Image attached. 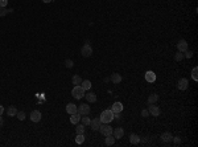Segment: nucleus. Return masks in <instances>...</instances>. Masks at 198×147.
<instances>
[{
    "instance_id": "0eeeda50",
    "label": "nucleus",
    "mask_w": 198,
    "mask_h": 147,
    "mask_svg": "<svg viewBox=\"0 0 198 147\" xmlns=\"http://www.w3.org/2000/svg\"><path fill=\"white\" fill-rule=\"evenodd\" d=\"M148 111H149V114H152L153 117H159L160 115V109H159V106H156V105L153 103V105H151L149 106V109H148Z\"/></svg>"
},
{
    "instance_id": "f8f14e48",
    "label": "nucleus",
    "mask_w": 198,
    "mask_h": 147,
    "mask_svg": "<svg viewBox=\"0 0 198 147\" xmlns=\"http://www.w3.org/2000/svg\"><path fill=\"white\" fill-rule=\"evenodd\" d=\"M110 80H111V82H112V84H115V85H116V84H120V82H122V76H120L119 73H112V74H111V77H110Z\"/></svg>"
},
{
    "instance_id": "c9c22d12",
    "label": "nucleus",
    "mask_w": 198,
    "mask_h": 147,
    "mask_svg": "<svg viewBox=\"0 0 198 147\" xmlns=\"http://www.w3.org/2000/svg\"><path fill=\"white\" fill-rule=\"evenodd\" d=\"M8 4V0H0V7H7Z\"/></svg>"
},
{
    "instance_id": "4c0bfd02",
    "label": "nucleus",
    "mask_w": 198,
    "mask_h": 147,
    "mask_svg": "<svg viewBox=\"0 0 198 147\" xmlns=\"http://www.w3.org/2000/svg\"><path fill=\"white\" fill-rule=\"evenodd\" d=\"M4 125V121H3V118H1V115H0V127Z\"/></svg>"
},
{
    "instance_id": "423d86ee",
    "label": "nucleus",
    "mask_w": 198,
    "mask_h": 147,
    "mask_svg": "<svg viewBox=\"0 0 198 147\" xmlns=\"http://www.w3.org/2000/svg\"><path fill=\"white\" fill-rule=\"evenodd\" d=\"M41 113H40L39 110H33L32 113H30V121L34 122V123H37V122L41 121Z\"/></svg>"
},
{
    "instance_id": "393cba45",
    "label": "nucleus",
    "mask_w": 198,
    "mask_h": 147,
    "mask_svg": "<svg viewBox=\"0 0 198 147\" xmlns=\"http://www.w3.org/2000/svg\"><path fill=\"white\" fill-rule=\"evenodd\" d=\"M81 86L84 89V90H89V89L91 88V81H89V80H84V81L81 82Z\"/></svg>"
},
{
    "instance_id": "f704fd0d",
    "label": "nucleus",
    "mask_w": 198,
    "mask_h": 147,
    "mask_svg": "<svg viewBox=\"0 0 198 147\" xmlns=\"http://www.w3.org/2000/svg\"><path fill=\"white\" fill-rule=\"evenodd\" d=\"M148 115H149V111H148V109H144V110H141V117L147 118Z\"/></svg>"
},
{
    "instance_id": "dca6fc26",
    "label": "nucleus",
    "mask_w": 198,
    "mask_h": 147,
    "mask_svg": "<svg viewBox=\"0 0 198 147\" xmlns=\"http://www.w3.org/2000/svg\"><path fill=\"white\" fill-rule=\"evenodd\" d=\"M160 138H161V141H162V142H165V143H169V142H172L173 135L170 134V133H162Z\"/></svg>"
},
{
    "instance_id": "39448f33",
    "label": "nucleus",
    "mask_w": 198,
    "mask_h": 147,
    "mask_svg": "<svg viewBox=\"0 0 198 147\" xmlns=\"http://www.w3.org/2000/svg\"><path fill=\"white\" fill-rule=\"evenodd\" d=\"M90 111H91V109H90V106H89V105L82 103V105H79V106H78V110H77V113H79L81 115H89V114H90Z\"/></svg>"
},
{
    "instance_id": "b1692460",
    "label": "nucleus",
    "mask_w": 198,
    "mask_h": 147,
    "mask_svg": "<svg viewBox=\"0 0 198 147\" xmlns=\"http://www.w3.org/2000/svg\"><path fill=\"white\" fill-rule=\"evenodd\" d=\"M81 121H82V125H83L84 127H86V126H90L91 119L87 117V115H82V117H81Z\"/></svg>"
},
{
    "instance_id": "f257e3e1",
    "label": "nucleus",
    "mask_w": 198,
    "mask_h": 147,
    "mask_svg": "<svg viewBox=\"0 0 198 147\" xmlns=\"http://www.w3.org/2000/svg\"><path fill=\"white\" fill-rule=\"evenodd\" d=\"M99 119H101L102 123H110L112 119H114V113L111 110H104L102 111L101 117H99Z\"/></svg>"
},
{
    "instance_id": "2eb2a0df",
    "label": "nucleus",
    "mask_w": 198,
    "mask_h": 147,
    "mask_svg": "<svg viewBox=\"0 0 198 147\" xmlns=\"http://www.w3.org/2000/svg\"><path fill=\"white\" fill-rule=\"evenodd\" d=\"M145 80L148 82H155V81H156V74H155V72L148 70V72L145 73Z\"/></svg>"
},
{
    "instance_id": "4468645a",
    "label": "nucleus",
    "mask_w": 198,
    "mask_h": 147,
    "mask_svg": "<svg viewBox=\"0 0 198 147\" xmlns=\"http://www.w3.org/2000/svg\"><path fill=\"white\" fill-rule=\"evenodd\" d=\"M188 85H189V81L186 78H181L178 81V89L180 90H186V89H188Z\"/></svg>"
},
{
    "instance_id": "6ab92c4d",
    "label": "nucleus",
    "mask_w": 198,
    "mask_h": 147,
    "mask_svg": "<svg viewBox=\"0 0 198 147\" xmlns=\"http://www.w3.org/2000/svg\"><path fill=\"white\" fill-rule=\"evenodd\" d=\"M104 143H106V146H112V144L115 143V138L114 135H106V139H104Z\"/></svg>"
},
{
    "instance_id": "ddd939ff",
    "label": "nucleus",
    "mask_w": 198,
    "mask_h": 147,
    "mask_svg": "<svg viewBox=\"0 0 198 147\" xmlns=\"http://www.w3.org/2000/svg\"><path fill=\"white\" fill-rule=\"evenodd\" d=\"M112 134H114L115 139H120V138H123V135H124V130L122 127H116L112 131Z\"/></svg>"
},
{
    "instance_id": "c756f323",
    "label": "nucleus",
    "mask_w": 198,
    "mask_h": 147,
    "mask_svg": "<svg viewBox=\"0 0 198 147\" xmlns=\"http://www.w3.org/2000/svg\"><path fill=\"white\" fill-rule=\"evenodd\" d=\"M16 117H17V119H20V121H24V119H25V113H24V111H17Z\"/></svg>"
},
{
    "instance_id": "bb28decb",
    "label": "nucleus",
    "mask_w": 198,
    "mask_h": 147,
    "mask_svg": "<svg viewBox=\"0 0 198 147\" xmlns=\"http://www.w3.org/2000/svg\"><path fill=\"white\" fill-rule=\"evenodd\" d=\"M9 12H12V10H5V7H0V17L5 16V15H8Z\"/></svg>"
},
{
    "instance_id": "f03ea898",
    "label": "nucleus",
    "mask_w": 198,
    "mask_h": 147,
    "mask_svg": "<svg viewBox=\"0 0 198 147\" xmlns=\"http://www.w3.org/2000/svg\"><path fill=\"white\" fill-rule=\"evenodd\" d=\"M72 95L74 98H77V99H81V98L84 97V89L81 85H75L72 90Z\"/></svg>"
},
{
    "instance_id": "9b49d317",
    "label": "nucleus",
    "mask_w": 198,
    "mask_h": 147,
    "mask_svg": "<svg viewBox=\"0 0 198 147\" xmlns=\"http://www.w3.org/2000/svg\"><path fill=\"white\" fill-rule=\"evenodd\" d=\"M177 49H178V52H185L186 49H188V43H186L185 40H180L178 43H177Z\"/></svg>"
},
{
    "instance_id": "72a5a7b5",
    "label": "nucleus",
    "mask_w": 198,
    "mask_h": 147,
    "mask_svg": "<svg viewBox=\"0 0 198 147\" xmlns=\"http://www.w3.org/2000/svg\"><path fill=\"white\" fill-rule=\"evenodd\" d=\"M172 141L174 142V144H180V143H181V138H180V137H173Z\"/></svg>"
},
{
    "instance_id": "aec40b11",
    "label": "nucleus",
    "mask_w": 198,
    "mask_h": 147,
    "mask_svg": "<svg viewBox=\"0 0 198 147\" xmlns=\"http://www.w3.org/2000/svg\"><path fill=\"white\" fill-rule=\"evenodd\" d=\"M7 114L9 115V117H15L17 114V109L16 106H9V108L7 109Z\"/></svg>"
},
{
    "instance_id": "f3484780",
    "label": "nucleus",
    "mask_w": 198,
    "mask_h": 147,
    "mask_svg": "<svg viewBox=\"0 0 198 147\" xmlns=\"http://www.w3.org/2000/svg\"><path fill=\"white\" fill-rule=\"evenodd\" d=\"M84 97H86V101H87L89 103L97 102V95H95V93H87V94H84Z\"/></svg>"
},
{
    "instance_id": "7c9ffc66",
    "label": "nucleus",
    "mask_w": 198,
    "mask_h": 147,
    "mask_svg": "<svg viewBox=\"0 0 198 147\" xmlns=\"http://www.w3.org/2000/svg\"><path fill=\"white\" fill-rule=\"evenodd\" d=\"M65 66L66 68H73L74 66V62H73V60H70V59H68V60H65Z\"/></svg>"
},
{
    "instance_id": "4be33fe9",
    "label": "nucleus",
    "mask_w": 198,
    "mask_h": 147,
    "mask_svg": "<svg viewBox=\"0 0 198 147\" xmlns=\"http://www.w3.org/2000/svg\"><path fill=\"white\" fill-rule=\"evenodd\" d=\"M72 81H73V85H81V82L83 81V80H82V77H81V76L75 74V76H73Z\"/></svg>"
},
{
    "instance_id": "6e6552de",
    "label": "nucleus",
    "mask_w": 198,
    "mask_h": 147,
    "mask_svg": "<svg viewBox=\"0 0 198 147\" xmlns=\"http://www.w3.org/2000/svg\"><path fill=\"white\" fill-rule=\"evenodd\" d=\"M101 125H102L101 119H99V118H95V119H91V122H90V127L93 129V130H99V127H101Z\"/></svg>"
},
{
    "instance_id": "5701e85b",
    "label": "nucleus",
    "mask_w": 198,
    "mask_h": 147,
    "mask_svg": "<svg viewBox=\"0 0 198 147\" xmlns=\"http://www.w3.org/2000/svg\"><path fill=\"white\" fill-rule=\"evenodd\" d=\"M157 101H159V95H157V94H151L149 97H148V103H149V105L156 103Z\"/></svg>"
},
{
    "instance_id": "7ed1b4c3",
    "label": "nucleus",
    "mask_w": 198,
    "mask_h": 147,
    "mask_svg": "<svg viewBox=\"0 0 198 147\" xmlns=\"http://www.w3.org/2000/svg\"><path fill=\"white\" fill-rule=\"evenodd\" d=\"M99 131H101V134L102 135H111L112 134V131H114V129L111 127L108 123H102L101 125V127H99Z\"/></svg>"
},
{
    "instance_id": "a211bd4d",
    "label": "nucleus",
    "mask_w": 198,
    "mask_h": 147,
    "mask_svg": "<svg viewBox=\"0 0 198 147\" xmlns=\"http://www.w3.org/2000/svg\"><path fill=\"white\" fill-rule=\"evenodd\" d=\"M81 117H82V115L79 114V113H75V114H72V117H70V122H72L73 125H77L79 121H81Z\"/></svg>"
},
{
    "instance_id": "2f4dec72",
    "label": "nucleus",
    "mask_w": 198,
    "mask_h": 147,
    "mask_svg": "<svg viewBox=\"0 0 198 147\" xmlns=\"http://www.w3.org/2000/svg\"><path fill=\"white\" fill-rule=\"evenodd\" d=\"M197 70H198V69H197V68H194V69H193V72H192V77H193V80H194V81H198Z\"/></svg>"
},
{
    "instance_id": "58836bf2",
    "label": "nucleus",
    "mask_w": 198,
    "mask_h": 147,
    "mask_svg": "<svg viewBox=\"0 0 198 147\" xmlns=\"http://www.w3.org/2000/svg\"><path fill=\"white\" fill-rule=\"evenodd\" d=\"M50 1H53V0H42V3H46V4L50 3Z\"/></svg>"
},
{
    "instance_id": "9d476101",
    "label": "nucleus",
    "mask_w": 198,
    "mask_h": 147,
    "mask_svg": "<svg viewBox=\"0 0 198 147\" xmlns=\"http://www.w3.org/2000/svg\"><path fill=\"white\" fill-rule=\"evenodd\" d=\"M122 110H123V103H122V102H115V103L111 106V111H112V113H120Z\"/></svg>"
},
{
    "instance_id": "e433bc0d",
    "label": "nucleus",
    "mask_w": 198,
    "mask_h": 147,
    "mask_svg": "<svg viewBox=\"0 0 198 147\" xmlns=\"http://www.w3.org/2000/svg\"><path fill=\"white\" fill-rule=\"evenodd\" d=\"M3 113H4V106L0 105V115H3Z\"/></svg>"
},
{
    "instance_id": "c85d7f7f",
    "label": "nucleus",
    "mask_w": 198,
    "mask_h": 147,
    "mask_svg": "<svg viewBox=\"0 0 198 147\" xmlns=\"http://www.w3.org/2000/svg\"><path fill=\"white\" fill-rule=\"evenodd\" d=\"M182 59H184V53H182V52H178V53H176V54H174V60L177 62H180Z\"/></svg>"
},
{
    "instance_id": "cd10ccee",
    "label": "nucleus",
    "mask_w": 198,
    "mask_h": 147,
    "mask_svg": "<svg viewBox=\"0 0 198 147\" xmlns=\"http://www.w3.org/2000/svg\"><path fill=\"white\" fill-rule=\"evenodd\" d=\"M75 131H77V134H84V126L83 125H77Z\"/></svg>"
},
{
    "instance_id": "20e7f679",
    "label": "nucleus",
    "mask_w": 198,
    "mask_h": 147,
    "mask_svg": "<svg viewBox=\"0 0 198 147\" xmlns=\"http://www.w3.org/2000/svg\"><path fill=\"white\" fill-rule=\"evenodd\" d=\"M81 54L83 56V57H90V56L93 54V48L90 46L89 41H87L86 44H84L83 46H82V49H81Z\"/></svg>"
},
{
    "instance_id": "412c9836",
    "label": "nucleus",
    "mask_w": 198,
    "mask_h": 147,
    "mask_svg": "<svg viewBox=\"0 0 198 147\" xmlns=\"http://www.w3.org/2000/svg\"><path fill=\"white\" fill-rule=\"evenodd\" d=\"M130 142H131L132 144L140 143V137H139V135H136V134H131V135H130Z\"/></svg>"
},
{
    "instance_id": "a878e982",
    "label": "nucleus",
    "mask_w": 198,
    "mask_h": 147,
    "mask_svg": "<svg viewBox=\"0 0 198 147\" xmlns=\"http://www.w3.org/2000/svg\"><path fill=\"white\" fill-rule=\"evenodd\" d=\"M75 142H77V144H82L84 142V134H77V137H75Z\"/></svg>"
},
{
    "instance_id": "473e14b6",
    "label": "nucleus",
    "mask_w": 198,
    "mask_h": 147,
    "mask_svg": "<svg viewBox=\"0 0 198 147\" xmlns=\"http://www.w3.org/2000/svg\"><path fill=\"white\" fill-rule=\"evenodd\" d=\"M184 57H186V59H192V57H193V52H190L189 49H186V50H185V54H184Z\"/></svg>"
},
{
    "instance_id": "1a4fd4ad",
    "label": "nucleus",
    "mask_w": 198,
    "mask_h": 147,
    "mask_svg": "<svg viewBox=\"0 0 198 147\" xmlns=\"http://www.w3.org/2000/svg\"><path fill=\"white\" fill-rule=\"evenodd\" d=\"M77 110H78V106H77V105H74V103H68V105H66V111H68L70 115L75 114Z\"/></svg>"
}]
</instances>
